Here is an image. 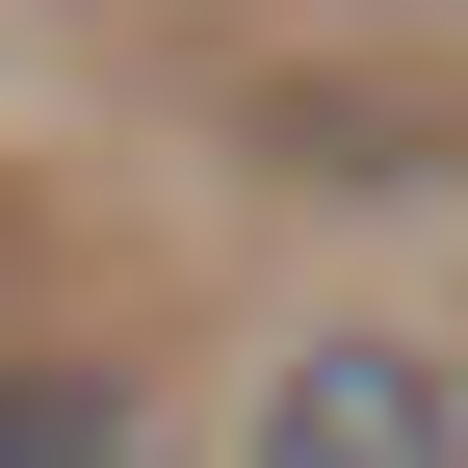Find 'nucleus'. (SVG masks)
I'll return each instance as SVG.
<instances>
[{
  "label": "nucleus",
  "mask_w": 468,
  "mask_h": 468,
  "mask_svg": "<svg viewBox=\"0 0 468 468\" xmlns=\"http://www.w3.org/2000/svg\"><path fill=\"white\" fill-rule=\"evenodd\" d=\"M234 468H468V390L417 365V338H313V365L261 390V442Z\"/></svg>",
  "instance_id": "nucleus-1"
},
{
  "label": "nucleus",
  "mask_w": 468,
  "mask_h": 468,
  "mask_svg": "<svg viewBox=\"0 0 468 468\" xmlns=\"http://www.w3.org/2000/svg\"><path fill=\"white\" fill-rule=\"evenodd\" d=\"M0 468H131V365H0Z\"/></svg>",
  "instance_id": "nucleus-2"
}]
</instances>
